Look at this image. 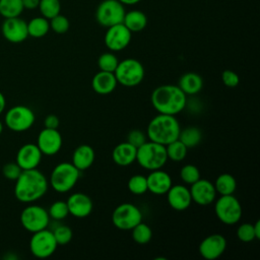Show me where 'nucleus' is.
<instances>
[{
  "mask_svg": "<svg viewBox=\"0 0 260 260\" xmlns=\"http://www.w3.org/2000/svg\"><path fill=\"white\" fill-rule=\"evenodd\" d=\"M49 188V181L38 169L22 170L15 180L14 195L23 203H31L41 199Z\"/></svg>",
  "mask_w": 260,
  "mask_h": 260,
  "instance_id": "obj_1",
  "label": "nucleus"
},
{
  "mask_svg": "<svg viewBox=\"0 0 260 260\" xmlns=\"http://www.w3.org/2000/svg\"><path fill=\"white\" fill-rule=\"evenodd\" d=\"M150 102L158 114L176 116L185 109L187 95L178 85L162 84L152 90Z\"/></svg>",
  "mask_w": 260,
  "mask_h": 260,
  "instance_id": "obj_2",
  "label": "nucleus"
},
{
  "mask_svg": "<svg viewBox=\"0 0 260 260\" xmlns=\"http://www.w3.org/2000/svg\"><path fill=\"white\" fill-rule=\"evenodd\" d=\"M180 131L181 126L176 116L158 114L149 121L146 136L148 140L166 146L178 139Z\"/></svg>",
  "mask_w": 260,
  "mask_h": 260,
  "instance_id": "obj_3",
  "label": "nucleus"
},
{
  "mask_svg": "<svg viewBox=\"0 0 260 260\" xmlns=\"http://www.w3.org/2000/svg\"><path fill=\"white\" fill-rule=\"evenodd\" d=\"M168 160L166 146L150 140H146L137 148L136 161L147 171L161 169Z\"/></svg>",
  "mask_w": 260,
  "mask_h": 260,
  "instance_id": "obj_4",
  "label": "nucleus"
},
{
  "mask_svg": "<svg viewBox=\"0 0 260 260\" xmlns=\"http://www.w3.org/2000/svg\"><path fill=\"white\" fill-rule=\"evenodd\" d=\"M79 176L80 171L72 162L63 161L52 170L49 185L58 193H66L76 185Z\"/></svg>",
  "mask_w": 260,
  "mask_h": 260,
  "instance_id": "obj_5",
  "label": "nucleus"
},
{
  "mask_svg": "<svg viewBox=\"0 0 260 260\" xmlns=\"http://www.w3.org/2000/svg\"><path fill=\"white\" fill-rule=\"evenodd\" d=\"M114 74L118 83L132 87L138 85L143 80L144 67L138 60L127 58L118 63Z\"/></svg>",
  "mask_w": 260,
  "mask_h": 260,
  "instance_id": "obj_6",
  "label": "nucleus"
},
{
  "mask_svg": "<svg viewBox=\"0 0 260 260\" xmlns=\"http://www.w3.org/2000/svg\"><path fill=\"white\" fill-rule=\"evenodd\" d=\"M214 213L219 221L228 225H233L240 221L243 210L240 201L233 194L220 195L215 200Z\"/></svg>",
  "mask_w": 260,
  "mask_h": 260,
  "instance_id": "obj_7",
  "label": "nucleus"
},
{
  "mask_svg": "<svg viewBox=\"0 0 260 260\" xmlns=\"http://www.w3.org/2000/svg\"><path fill=\"white\" fill-rule=\"evenodd\" d=\"M36 116L34 111L23 105H17L10 108L4 117L5 125L14 132H23L28 130L35 123Z\"/></svg>",
  "mask_w": 260,
  "mask_h": 260,
  "instance_id": "obj_8",
  "label": "nucleus"
},
{
  "mask_svg": "<svg viewBox=\"0 0 260 260\" xmlns=\"http://www.w3.org/2000/svg\"><path fill=\"white\" fill-rule=\"evenodd\" d=\"M142 221L140 209L133 203L124 202L119 204L112 213L113 224L121 231H131Z\"/></svg>",
  "mask_w": 260,
  "mask_h": 260,
  "instance_id": "obj_9",
  "label": "nucleus"
},
{
  "mask_svg": "<svg viewBox=\"0 0 260 260\" xmlns=\"http://www.w3.org/2000/svg\"><path fill=\"white\" fill-rule=\"evenodd\" d=\"M124 5L118 0L102 1L95 11L96 21L104 27H110L123 22L125 15Z\"/></svg>",
  "mask_w": 260,
  "mask_h": 260,
  "instance_id": "obj_10",
  "label": "nucleus"
},
{
  "mask_svg": "<svg viewBox=\"0 0 260 260\" xmlns=\"http://www.w3.org/2000/svg\"><path fill=\"white\" fill-rule=\"evenodd\" d=\"M20 223L29 233H36L47 229L50 223L48 210L36 204L27 205L20 213Z\"/></svg>",
  "mask_w": 260,
  "mask_h": 260,
  "instance_id": "obj_11",
  "label": "nucleus"
},
{
  "mask_svg": "<svg viewBox=\"0 0 260 260\" xmlns=\"http://www.w3.org/2000/svg\"><path fill=\"white\" fill-rule=\"evenodd\" d=\"M57 247L58 244L54 238L53 232L48 229L32 233L29 240L30 253L40 259H45L52 256Z\"/></svg>",
  "mask_w": 260,
  "mask_h": 260,
  "instance_id": "obj_12",
  "label": "nucleus"
},
{
  "mask_svg": "<svg viewBox=\"0 0 260 260\" xmlns=\"http://www.w3.org/2000/svg\"><path fill=\"white\" fill-rule=\"evenodd\" d=\"M107 28L104 40L106 47L110 51H122L130 44L132 32L123 23L115 24Z\"/></svg>",
  "mask_w": 260,
  "mask_h": 260,
  "instance_id": "obj_13",
  "label": "nucleus"
},
{
  "mask_svg": "<svg viewBox=\"0 0 260 260\" xmlns=\"http://www.w3.org/2000/svg\"><path fill=\"white\" fill-rule=\"evenodd\" d=\"M226 249V239L221 234H211L205 237L199 244L198 251L206 260L219 258Z\"/></svg>",
  "mask_w": 260,
  "mask_h": 260,
  "instance_id": "obj_14",
  "label": "nucleus"
},
{
  "mask_svg": "<svg viewBox=\"0 0 260 260\" xmlns=\"http://www.w3.org/2000/svg\"><path fill=\"white\" fill-rule=\"evenodd\" d=\"M1 31L8 42L13 44L21 43L28 37L27 22L19 16L5 18L1 26Z\"/></svg>",
  "mask_w": 260,
  "mask_h": 260,
  "instance_id": "obj_15",
  "label": "nucleus"
},
{
  "mask_svg": "<svg viewBox=\"0 0 260 260\" xmlns=\"http://www.w3.org/2000/svg\"><path fill=\"white\" fill-rule=\"evenodd\" d=\"M192 201L200 206H207L214 202L216 190L212 182L207 179H199L189 188Z\"/></svg>",
  "mask_w": 260,
  "mask_h": 260,
  "instance_id": "obj_16",
  "label": "nucleus"
},
{
  "mask_svg": "<svg viewBox=\"0 0 260 260\" xmlns=\"http://www.w3.org/2000/svg\"><path fill=\"white\" fill-rule=\"evenodd\" d=\"M63 139L57 129L44 128L38 135L37 145L45 155H55L62 147Z\"/></svg>",
  "mask_w": 260,
  "mask_h": 260,
  "instance_id": "obj_17",
  "label": "nucleus"
},
{
  "mask_svg": "<svg viewBox=\"0 0 260 260\" xmlns=\"http://www.w3.org/2000/svg\"><path fill=\"white\" fill-rule=\"evenodd\" d=\"M43 153L35 143L23 144L17 151L15 162L21 170L37 169L41 164Z\"/></svg>",
  "mask_w": 260,
  "mask_h": 260,
  "instance_id": "obj_18",
  "label": "nucleus"
},
{
  "mask_svg": "<svg viewBox=\"0 0 260 260\" xmlns=\"http://www.w3.org/2000/svg\"><path fill=\"white\" fill-rule=\"evenodd\" d=\"M66 203L68 206L69 214L78 218L88 216L93 208V203L90 197L81 192L71 194L66 200Z\"/></svg>",
  "mask_w": 260,
  "mask_h": 260,
  "instance_id": "obj_19",
  "label": "nucleus"
},
{
  "mask_svg": "<svg viewBox=\"0 0 260 260\" xmlns=\"http://www.w3.org/2000/svg\"><path fill=\"white\" fill-rule=\"evenodd\" d=\"M166 195L169 205L177 211L186 210L192 203L190 190L185 185H172Z\"/></svg>",
  "mask_w": 260,
  "mask_h": 260,
  "instance_id": "obj_20",
  "label": "nucleus"
},
{
  "mask_svg": "<svg viewBox=\"0 0 260 260\" xmlns=\"http://www.w3.org/2000/svg\"><path fill=\"white\" fill-rule=\"evenodd\" d=\"M147 191L154 195H162L168 192V190L173 185L172 177L165 171L160 169L150 171L146 177Z\"/></svg>",
  "mask_w": 260,
  "mask_h": 260,
  "instance_id": "obj_21",
  "label": "nucleus"
},
{
  "mask_svg": "<svg viewBox=\"0 0 260 260\" xmlns=\"http://www.w3.org/2000/svg\"><path fill=\"white\" fill-rule=\"evenodd\" d=\"M118 82L113 72L102 71L96 72L91 80V87L99 94H109L113 92Z\"/></svg>",
  "mask_w": 260,
  "mask_h": 260,
  "instance_id": "obj_22",
  "label": "nucleus"
},
{
  "mask_svg": "<svg viewBox=\"0 0 260 260\" xmlns=\"http://www.w3.org/2000/svg\"><path fill=\"white\" fill-rule=\"evenodd\" d=\"M137 148L129 142H121L117 144L112 152L114 162L120 167H128L136 160Z\"/></svg>",
  "mask_w": 260,
  "mask_h": 260,
  "instance_id": "obj_23",
  "label": "nucleus"
},
{
  "mask_svg": "<svg viewBox=\"0 0 260 260\" xmlns=\"http://www.w3.org/2000/svg\"><path fill=\"white\" fill-rule=\"evenodd\" d=\"M94 158L95 154L93 148L88 144H81L74 149L71 162L81 172L90 168Z\"/></svg>",
  "mask_w": 260,
  "mask_h": 260,
  "instance_id": "obj_24",
  "label": "nucleus"
},
{
  "mask_svg": "<svg viewBox=\"0 0 260 260\" xmlns=\"http://www.w3.org/2000/svg\"><path fill=\"white\" fill-rule=\"evenodd\" d=\"M178 86L186 95H193L201 91L203 87V79L198 73L187 72L180 77Z\"/></svg>",
  "mask_w": 260,
  "mask_h": 260,
  "instance_id": "obj_25",
  "label": "nucleus"
},
{
  "mask_svg": "<svg viewBox=\"0 0 260 260\" xmlns=\"http://www.w3.org/2000/svg\"><path fill=\"white\" fill-rule=\"evenodd\" d=\"M131 32H138L145 28L147 24V16L140 10H131L125 12L122 22Z\"/></svg>",
  "mask_w": 260,
  "mask_h": 260,
  "instance_id": "obj_26",
  "label": "nucleus"
},
{
  "mask_svg": "<svg viewBox=\"0 0 260 260\" xmlns=\"http://www.w3.org/2000/svg\"><path fill=\"white\" fill-rule=\"evenodd\" d=\"M216 193L219 195H231L234 194L237 189V181L231 174H220L213 183Z\"/></svg>",
  "mask_w": 260,
  "mask_h": 260,
  "instance_id": "obj_27",
  "label": "nucleus"
},
{
  "mask_svg": "<svg viewBox=\"0 0 260 260\" xmlns=\"http://www.w3.org/2000/svg\"><path fill=\"white\" fill-rule=\"evenodd\" d=\"M178 139L187 147L192 148L197 146L202 139V132L198 127L189 126L181 129Z\"/></svg>",
  "mask_w": 260,
  "mask_h": 260,
  "instance_id": "obj_28",
  "label": "nucleus"
},
{
  "mask_svg": "<svg viewBox=\"0 0 260 260\" xmlns=\"http://www.w3.org/2000/svg\"><path fill=\"white\" fill-rule=\"evenodd\" d=\"M50 29V22L49 19L45 18L44 16H38L31 18L27 22V31L28 36L32 38H43L45 37Z\"/></svg>",
  "mask_w": 260,
  "mask_h": 260,
  "instance_id": "obj_29",
  "label": "nucleus"
},
{
  "mask_svg": "<svg viewBox=\"0 0 260 260\" xmlns=\"http://www.w3.org/2000/svg\"><path fill=\"white\" fill-rule=\"evenodd\" d=\"M23 9L21 0H0V14L4 18L17 17Z\"/></svg>",
  "mask_w": 260,
  "mask_h": 260,
  "instance_id": "obj_30",
  "label": "nucleus"
},
{
  "mask_svg": "<svg viewBox=\"0 0 260 260\" xmlns=\"http://www.w3.org/2000/svg\"><path fill=\"white\" fill-rule=\"evenodd\" d=\"M132 239L138 245H146L152 238V231L150 226L144 222H139L132 230Z\"/></svg>",
  "mask_w": 260,
  "mask_h": 260,
  "instance_id": "obj_31",
  "label": "nucleus"
},
{
  "mask_svg": "<svg viewBox=\"0 0 260 260\" xmlns=\"http://www.w3.org/2000/svg\"><path fill=\"white\" fill-rule=\"evenodd\" d=\"M166 151L168 159L173 161H181L186 157L188 148L179 139H176L166 145Z\"/></svg>",
  "mask_w": 260,
  "mask_h": 260,
  "instance_id": "obj_32",
  "label": "nucleus"
},
{
  "mask_svg": "<svg viewBox=\"0 0 260 260\" xmlns=\"http://www.w3.org/2000/svg\"><path fill=\"white\" fill-rule=\"evenodd\" d=\"M39 9L42 16L51 19L60 13L61 4L59 0H40Z\"/></svg>",
  "mask_w": 260,
  "mask_h": 260,
  "instance_id": "obj_33",
  "label": "nucleus"
},
{
  "mask_svg": "<svg viewBox=\"0 0 260 260\" xmlns=\"http://www.w3.org/2000/svg\"><path fill=\"white\" fill-rule=\"evenodd\" d=\"M128 190L134 195H142L147 191L146 177L140 174L130 177L127 183Z\"/></svg>",
  "mask_w": 260,
  "mask_h": 260,
  "instance_id": "obj_34",
  "label": "nucleus"
},
{
  "mask_svg": "<svg viewBox=\"0 0 260 260\" xmlns=\"http://www.w3.org/2000/svg\"><path fill=\"white\" fill-rule=\"evenodd\" d=\"M118 63H119L118 58L114 53H111V52L103 53L98 59V66L102 71H108V72L114 73L115 69L118 66Z\"/></svg>",
  "mask_w": 260,
  "mask_h": 260,
  "instance_id": "obj_35",
  "label": "nucleus"
},
{
  "mask_svg": "<svg viewBox=\"0 0 260 260\" xmlns=\"http://www.w3.org/2000/svg\"><path fill=\"white\" fill-rule=\"evenodd\" d=\"M180 178L181 180L186 184H193L197 180H199L200 177V171L199 169L192 164H187L183 166L180 170Z\"/></svg>",
  "mask_w": 260,
  "mask_h": 260,
  "instance_id": "obj_36",
  "label": "nucleus"
},
{
  "mask_svg": "<svg viewBox=\"0 0 260 260\" xmlns=\"http://www.w3.org/2000/svg\"><path fill=\"white\" fill-rule=\"evenodd\" d=\"M50 218H53L54 220H62L65 217L68 216V206L66 201L63 200H57L51 204L48 210Z\"/></svg>",
  "mask_w": 260,
  "mask_h": 260,
  "instance_id": "obj_37",
  "label": "nucleus"
},
{
  "mask_svg": "<svg viewBox=\"0 0 260 260\" xmlns=\"http://www.w3.org/2000/svg\"><path fill=\"white\" fill-rule=\"evenodd\" d=\"M52 232L58 246L67 245L68 243H70V241L73 238V232L71 228L65 224H60L56 226Z\"/></svg>",
  "mask_w": 260,
  "mask_h": 260,
  "instance_id": "obj_38",
  "label": "nucleus"
},
{
  "mask_svg": "<svg viewBox=\"0 0 260 260\" xmlns=\"http://www.w3.org/2000/svg\"><path fill=\"white\" fill-rule=\"evenodd\" d=\"M50 21V28L56 32V34H59V35H62V34H65L67 32V30L69 29V20L66 16L62 15V14H57L56 16H54L53 18L49 19Z\"/></svg>",
  "mask_w": 260,
  "mask_h": 260,
  "instance_id": "obj_39",
  "label": "nucleus"
},
{
  "mask_svg": "<svg viewBox=\"0 0 260 260\" xmlns=\"http://www.w3.org/2000/svg\"><path fill=\"white\" fill-rule=\"evenodd\" d=\"M237 237L240 241H242L244 243H249V242L254 241L256 239V237H255V233H254L253 223L245 222V223L240 224L237 229Z\"/></svg>",
  "mask_w": 260,
  "mask_h": 260,
  "instance_id": "obj_40",
  "label": "nucleus"
},
{
  "mask_svg": "<svg viewBox=\"0 0 260 260\" xmlns=\"http://www.w3.org/2000/svg\"><path fill=\"white\" fill-rule=\"evenodd\" d=\"M22 172L21 168L15 162V161H11V162H7L3 166L2 168V174L3 176L9 180V181H15L20 173Z\"/></svg>",
  "mask_w": 260,
  "mask_h": 260,
  "instance_id": "obj_41",
  "label": "nucleus"
},
{
  "mask_svg": "<svg viewBox=\"0 0 260 260\" xmlns=\"http://www.w3.org/2000/svg\"><path fill=\"white\" fill-rule=\"evenodd\" d=\"M147 140V136L144 132H142L139 129H133L131 130L127 135V142L138 148L140 145H142Z\"/></svg>",
  "mask_w": 260,
  "mask_h": 260,
  "instance_id": "obj_42",
  "label": "nucleus"
},
{
  "mask_svg": "<svg viewBox=\"0 0 260 260\" xmlns=\"http://www.w3.org/2000/svg\"><path fill=\"white\" fill-rule=\"evenodd\" d=\"M221 79H222L223 84L228 87H236L240 82L239 75L235 71L230 70V69H226L222 72Z\"/></svg>",
  "mask_w": 260,
  "mask_h": 260,
  "instance_id": "obj_43",
  "label": "nucleus"
},
{
  "mask_svg": "<svg viewBox=\"0 0 260 260\" xmlns=\"http://www.w3.org/2000/svg\"><path fill=\"white\" fill-rule=\"evenodd\" d=\"M60 124L59 118L54 115V114H50L48 115L45 120H44V126L45 128H49V129H58Z\"/></svg>",
  "mask_w": 260,
  "mask_h": 260,
  "instance_id": "obj_44",
  "label": "nucleus"
},
{
  "mask_svg": "<svg viewBox=\"0 0 260 260\" xmlns=\"http://www.w3.org/2000/svg\"><path fill=\"white\" fill-rule=\"evenodd\" d=\"M23 8L26 9H36L39 7L40 0H21Z\"/></svg>",
  "mask_w": 260,
  "mask_h": 260,
  "instance_id": "obj_45",
  "label": "nucleus"
},
{
  "mask_svg": "<svg viewBox=\"0 0 260 260\" xmlns=\"http://www.w3.org/2000/svg\"><path fill=\"white\" fill-rule=\"evenodd\" d=\"M253 228H254L256 240H259L260 239V220H256V222L253 223Z\"/></svg>",
  "mask_w": 260,
  "mask_h": 260,
  "instance_id": "obj_46",
  "label": "nucleus"
},
{
  "mask_svg": "<svg viewBox=\"0 0 260 260\" xmlns=\"http://www.w3.org/2000/svg\"><path fill=\"white\" fill-rule=\"evenodd\" d=\"M5 106H6V100H5V96H4V94L0 91V115L4 112Z\"/></svg>",
  "mask_w": 260,
  "mask_h": 260,
  "instance_id": "obj_47",
  "label": "nucleus"
},
{
  "mask_svg": "<svg viewBox=\"0 0 260 260\" xmlns=\"http://www.w3.org/2000/svg\"><path fill=\"white\" fill-rule=\"evenodd\" d=\"M118 1H120L123 5H134L140 2L141 0H118Z\"/></svg>",
  "mask_w": 260,
  "mask_h": 260,
  "instance_id": "obj_48",
  "label": "nucleus"
},
{
  "mask_svg": "<svg viewBox=\"0 0 260 260\" xmlns=\"http://www.w3.org/2000/svg\"><path fill=\"white\" fill-rule=\"evenodd\" d=\"M2 131H3V123L0 121V134L2 133Z\"/></svg>",
  "mask_w": 260,
  "mask_h": 260,
  "instance_id": "obj_49",
  "label": "nucleus"
}]
</instances>
